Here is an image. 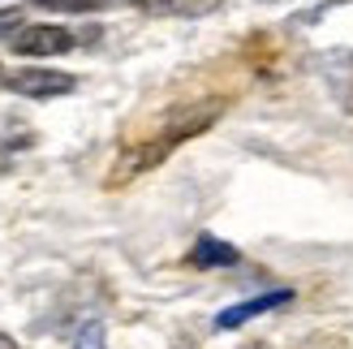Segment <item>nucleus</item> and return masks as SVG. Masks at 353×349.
<instances>
[{
	"instance_id": "f257e3e1",
	"label": "nucleus",
	"mask_w": 353,
	"mask_h": 349,
	"mask_svg": "<svg viewBox=\"0 0 353 349\" xmlns=\"http://www.w3.org/2000/svg\"><path fill=\"white\" fill-rule=\"evenodd\" d=\"M9 48L17 57H65V52H74V34L65 26H22L9 39Z\"/></svg>"
},
{
	"instance_id": "f03ea898",
	"label": "nucleus",
	"mask_w": 353,
	"mask_h": 349,
	"mask_svg": "<svg viewBox=\"0 0 353 349\" xmlns=\"http://www.w3.org/2000/svg\"><path fill=\"white\" fill-rule=\"evenodd\" d=\"M9 91L26 95V99H57V95L74 91V74H61V69H22V74L9 78Z\"/></svg>"
},
{
	"instance_id": "7ed1b4c3",
	"label": "nucleus",
	"mask_w": 353,
	"mask_h": 349,
	"mask_svg": "<svg viewBox=\"0 0 353 349\" xmlns=\"http://www.w3.org/2000/svg\"><path fill=\"white\" fill-rule=\"evenodd\" d=\"M293 302V293L289 289H272V293H263V298H250V302H237V306H228L216 315V328H241V323H250L254 315H263V310H276V306H285Z\"/></svg>"
},
{
	"instance_id": "20e7f679",
	"label": "nucleus",
	"mask_w": 353,
	"mask_h": 349,
	"mask_svg": "<svg viewBox=\"0 0 353 349\" xmlns=\"http://www.w3.org/2000/svg\"><path fill=\"white\" fill-rule=\"evenodd\" d=\"M233 259L237 250L220 237H199V246H194V263L199 268H220V263H233Z\"/></svg>"
},
{
	"instance_id": "39448f33",
	"label": "nucleus",
	"mask_w": 353,
	"mask_h": 349,
	"mask_svg": "<svg viewBox=\"0 0 353 349\" xmlns=\"http://www.w3.org/2000/svg\"><path fill=\"white\" fill-rule=\"evenodd\" d=\"M39 9H61V13H91V9H103L108 0H34Z\"/></svg>"
},
{
	"instance_id": "423d86ee",
	"label": "nucleus",
	"mask_w": 353,
	"mask_h": 349,
	"mask_svg": "<svg viewBox=\"0 0 353 349\" xmlns=\"http://www.w3.org/2000/svg\"><path fill=\"white\" fill-rule=\"evenodd\" d=\"M74 349H108V337H103V323L99 319H91L78 332V341H74Z\"/></svg>"
},
{
	"instance_id": "0eeeda50",
	"label": "nucleus",
	"mask_w": 353,
	"mask_h": 349,
	"mask_svg": "<svg viewBox=\"0 0 353 349\" xmlns=\"http://www.w3.org/2000/svg\"><path fill=\"white\" fill-rule=\"evenodd\" d=\"M22 30V13L17 9H0V39H13Z\"/></svg>"
},
{
	"instance_id": "6e6552de",
	"label": "nucleus",
	"mask_w": 353,
	"mask_h": 349,
	"mask_svg": "<svg viewBox=\"0 0 353 349\" xmlns=\"http://www.w3.org/2000/svg\"><path fill=\"white\" fill-rule=\"evenodd\" d=\"M176 9H185V13H207V9H216L220 0H172Z\"/></svg>"
},
{
	"instance_id": "1a4fd4ad",
	"label": "nucleus",
	"mask_w": 353,
	"mask_h": 349,
	"mask_svg": "<svg viewBox=\"0 0 353 349\" xmlns=\"http://www.w3.org/2000/svg\"><path fill=\"white\" fill-rule=\"evenodd\" d=\"M130 5H138V9H160V5H172V0H130Z\"/></svg>"
},
{
	"instance_id": "9d476101",
	"label": "nucleus",
	"mask_w": 353,
	"mask_h": 349,
	"mask_svg": "<svg viewBox=\"0 0 353 349\" xmlns=\"http://www.w3.org/2000/svg\"><path fill=\"white\" fill-rule=\"evenodd\" d=\"M0 349H17V341H13V337H5V332H0Z\"/></svg>"
}]
</instances>
